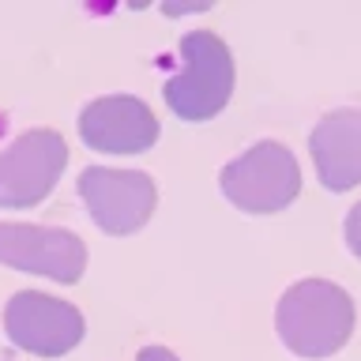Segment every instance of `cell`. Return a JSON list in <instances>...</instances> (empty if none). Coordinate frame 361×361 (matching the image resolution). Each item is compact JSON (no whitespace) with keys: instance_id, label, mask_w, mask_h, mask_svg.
I'll return each instance as SVG.
<instances>
[{"instance_id":"1","label":"cell","mask_w":361,"mask_h":361,"mask_svg":"<svg viewBox=\"0 0 361 361\" xmlns=\"http://www.w3.org/2000/svg\"><path fill=\"white\" fill-rule=\"evenodd\" d=\"M275 327L298 357H331L354 331V301L335 282L305 279L282 293Z\"/></svg>"},{"instance_id":"2","label":"cell","mask_w":361,"mask_h":361,"mask_svg":"<svg viewBox=\"0 0 361 361\" xmlns=\"http://www.w3.org/2000/svg\"><path fill=\"white\" fill-rule=\"evenodd\" d=\"M185 68L166 83V106L180 121H211L233 90V56L211 30H192L180 38Z\"/></svg>"},{"instance_id":"3","label":"cell","mask_w":361,"mask_h":361,"mask_svg":"<svg viewBox=\"0 0 361 361\" xmlns=\"http://www.w3.org/2000/svg\"><path fill=\"white\" fill-rule=\"evenodd\" d=\"M222 192L233 207L248 214H275L290 207L301 192V169L282 143H256L222 169Z\"/></svg>"},{"instance_id":"4","label":"cell","mask_w":361,"mask_h":361,"mask_svg":"<svg viewBox=\"0 0 361 361\" xmlns=\"http://www.w3.org/2000/svg\"><path fill=\"white\" fill-rule=\"evenodd\" d=\"M68 166V147L56 132L38 128L0 151V207L23 211L53 192Z\"/></svg>"},{"instance_id":"5","label":"cell","mask_w":361,"mask_h":361,"mask_svg":"<svg viewBox=\"0 0 361 361\" xmlns=\"http://www.w3.org/2000/svg\"><path fill=\"white\" fill-rule=\"evenodd\" d=\"M79 196L94 214V222L113 237L135 233L154 214V180L140 169H109L90 166L79 173Z\"/></svg>"},{"instance_id":"6","label":"cell","mask_w":361,"mask_h":361,"mask_svg":"<svg viewBox=\"0 0 361 361\" xmlns=\"http://www.w3.org/2000/svg\"><path fill=\"white\" fill-rule=\"evenodd\" d=\"M4 327L8 338L19 350H30L38 357H61L68 350H75L83 343V312L75 305H68L61 298L38 290H23L8 301L4 309Z\"/></svg>"},{"instance_id":"7","label":"cell","mask_w":361,"mask_h":361,"mask_svg":"<svg viewBox=\"0 0 361 361\" xmlns=\"http://www.w3.org/2000/svg\"><path fill=\"white\" fill-rule=\"evenodd\" d=\"M0 264L72 286L83 279L87 248L72 230H61V226L0 222Z\"/></svg>"},{"instance_id":"8","label":"cell","mask_w":361,"mask_h":361,"mask_svg":"<svg viewBox=\"0 0 361 361\" xmlns=\"http://www.w3.org/2000/svg\"><path fill=\"white\" fill-rule=\"evenodd\" d=\"M79 135L90 151L102 154H140L158 140V117L151 106L132 94L98 98L79 113Z\"/></svg>"},{"instance_id":"9","label":"cell","mask_w":361,"mask_h":361,"mask_svg":"<svg viewBox=\"0 0 361 361\" xmlns=\"http://www.w3.org/2000/svg\"><path fill=\"white\" fill-rule=\"evenodd\" d=\"M309 151L327 192H346L361 185V109L327 113L312 128Z\"/></svg>"},{"instance_id":"10","label":"cell","mask_w":361,"mask_h":361,"mask_svg":"<svg viewBox=\"0 0 361 361\" xmlns=\"http://www.w3.org/2000/svg\"><path fill=\"white\" fill-rule=\"evenodd\" d=\"M346 245H350V252L361 259V203H354L346 214Z\"/></svg>"},{"instance_id":"11","label":"cell","mask_w":361,"mask_h":361,"mask_svg":"<svg viewBox=\"0 0 361 361\" xmlns=\"http://www.w3.org/2000/svg\"><path fill=\"white\" fill-rule=\"evenodd\" d=\"M135 361H177V354H173V350H166V346H143Z\"/></svg>"}]
</instances>
